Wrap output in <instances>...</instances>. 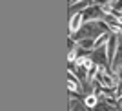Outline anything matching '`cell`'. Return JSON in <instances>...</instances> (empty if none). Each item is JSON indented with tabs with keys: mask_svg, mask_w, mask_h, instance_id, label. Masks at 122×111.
<instances>
[{
	"mask_svg": "<svg viewBox=\"0 0 122 111\" xmlns=\"http://www.w3.org/2000/svg\"><path fill=\"white\" fill-rule=\"evenodd\" d=\"M80 24H82V15H80V13H76V15H73L71 22H69V29H71L73 33H75V31H78Z\"/></svg>",
	"mask_w": 122,
	"mask_h": 111,
	"instance_id": "cell-1",
	"label": "cell"
},
{
	"mask_svg": "<svg viewBox=\"0 0 122 111\" xmlns=\"http://www.w3.org/2000/svg\"><path fill=\"white\" fill-rule=\"evenodd\" d=\"M98 80H100L102 84H104V86H107V87H109V86H113V80L109 78V76H106L104 73H102V71H98Z\"/></svg>",
	"mask_w": 122,
	"mask_h": 111,
	"instance_id": "cell-2",
	"label": "cell"
},
{
	"mask_svg": "<svg viewBox=\"0 0 122 111\" xmlns=\"http://www.w3.org/2000/svg\"><path fill=\"white\" fill-rule=\"evenodd\" d=\"M76 64H78V66H82V67H86V69H89V67H91V60H89V58H86V56L78 58V60H76Z\"/></svg>",
	"mask_w": 122,
	"mask_h": 111,
	"instance_id": "cell-3",
	"label": "cell"
},
{
	"mask_svg": "<svg viewBox=\"0 0 122 111\" xmlns=\"http://www.w3.org/2000/svg\"><path fill=\"white\" fill-rule=\"evenodd\" d=\"M95 104H97V96H95V95H89V96L86 98V106H87V107H93Z\"/></svg>",
	"mask_w": 122,
	"mask_h": 111,
	"instance_id": "cell-4",
	"label": "cell"
},
{
	"mask_svg": "<svg viewBox=\"0 0 122 111\" xmlns=\"http://www.w3.org/2000/svg\"><path fill=\"white\" fill-rule=\"evenodd\" d=\"M75 56H76V55H75V51L71 49V51H69V55H67V58H69V62H73V60H75Z\"/></svg>",
	"mask_w": 122,
	"mask_h": 111,
	"instance_id": "cell-5",
	"label": "cell"
},
{
	"mask_svg": "<svg viewBox=\"0 0 122 111\" xmlns=\"http://www.w3.org/2000/svg\"><path fill=\"white\" fill-rule=\"evenodd\" d=\"M69 89H71V91H76V84L71 80V78H69Z\"/></svg>",
	"mask_w": 122,
	"mask_h": 111,
	"instance_id": "cell-6",
	"label": "cell"
},
{
	"mask_svg": "<svg viewBox=\"0 0 122 111\" xmlns=\"http://www.w3.org/2000/svg\"><path fill=\"white\" fill-rule=\"evenodd\" d=\"M100 42H106V35H102L100 38H98V40L95 42V45H100Z\"/></svg>",
	"mask_w": 122,
	"mask_h": 111,
	"instance_id": "cell-7",
	"label": "cell"
}]
</instances>
